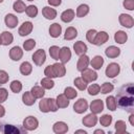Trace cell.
<instances>
[{
  "label": "cell",
  "mask_w": 134,
  "mask_h": 134,
  "mask_svg": "<svg viewBox=\"0 0 134 134\" xmlns=\"http://www.w3.org/2000/svg\"><path fill=\"white\" fill-rule=\"evenodd\" d=\"M23 55V50L19 46H14L9 50V58L13 61H19Z\"/></svg>",
  "instance_id": "18"
},
{
  "label": "cell",
  "mask_w": 134,
  "mask_h": 134,
  "mask_svg": "<svg viewBox=\"0 0 134 134\" xmlns=\"http://www.w3.org/2000/svg\"><path fill=\"white\" fill-rule=\"evenodd\" d=\"M75 133H84V134H86V131H84V130H77V131H75Z\"/></svg>",
  "instance_id": "57"
},
{
  "label": "cell",
  "mask_w": 134,
  "mask_h": 134,
  "mask_svg": "<svg viewBox=\"0 0 134 134\" xmlns=\"http://www.w3.org/2000/svg\"><path fill=\"white\" fill-rule=\"evenodd\" d=\"M36 99H37V98L31 94L30 91H26V92H24L23 95H22V102H23V104L26 105V106H32V105L36 103Z\"/></svg>",
  "instance_id": "23"
},
{
  "label": "cell",
  "mask_w": 134,
  "mask_h": 134,
  "mask_svg": "<svg viewBox=\"0 0 134 134\" xmlns=\"http://www.w3.org/2000/svg\"><path fill=\"white\" fill-rule=\"evenodd\" d=\"M89 62H90V60H89V57L88 55H86V54L80 55V58L77 60V63H76L77 70L79 71H83L84 69H86L88 67V65H89Z\"/></svg>",
  "instance_id": "13"
},
{
  "label": "cell",
  "mask_w": 134,
  "mask_h": 134,
  "mask_svg": "<svg viewBox=\"0 0 134 134\" xmlns=\"http://www.w3.org/2000/svg\"><path fill=\"white\" fill-rule=\"evenodd\" d=\"M105 54L108 58H110V59H114V58H117L120 54V49L118 47H116V46L111 45V46H109V47L106 48Z\"/></svg>",
  "instance_id": "20"
},
{
  "label": "cell",
  "mask_w": 134,
  "mask_h": 134,
  "mask_svg": "<svg viewBox=\"0 0 134 134\" xmlns=\"http://www.w3.org/2000/svg\"><path fill=\"white\" fill-rule=\"evenodd\" d=\"M88 93L90 95H96L99 93V85L97 84H92L88 87Z\"/></svg>",
  "instance_id": "46"
},
{
  "label": "cell",
  "mask_w": 134,
  "mask_h": 134,
  "mask_svg": "<svg viewBox=\"0 0 134 134\" xmlns=\"http://www.w3.org/2000/svg\"><path fill=\"white\" fill-rule=\"evenodd\" d=\"M73 49H74V52L75 54L77 55H82V54H85L86 51H87V45L83 42V41H77L73 44Z\"/></svg>",
  "instance_id": "17"
},
{
  "label": "cell",
  "mask_w": 134,
  "mask_h": 134,
  "mask_svg": "<svg viewBox=\"0 0 134 134\" xmlns=\"http://www.w3.org/2000/svg\"><path fill=\"white\" fill-rule=\"evenodd\" d=\"M8 79H9V75L7 74V72L4 70H0V85L6 84L8 82Z\"/></svg>",
  "instance_id": "50"
},
{
  "label": "cell",
  "mask_w": 134,
  "mask_h": 134,
  "mask_svg": "<svg viewBox=\"0 0 134 134\" xmlns=\"http://www.w3.org/2000/svg\"><path fill=\"white\" fill-rule=\"evenodd\" d=\"M0 44H1V40H0Z\"/></svg>",
  "instance_id": "60"
},
{
  "label": "cell",
  "mask_w": 134,
  "mask_h": 134,
  "mask_svg": "<svg viewBox=\"0 0 134 134\" xmlns=\"http://www.w3.org/2000/svg\"><path fill=\"white\" fill-rule=\"evenodd\" d=\"M90 110L94 114H98L104 110V103L102 99H95L92 100L90 104Z\"/></svg>",
  "instance_id": "14"
},
{
  "label": "cell",
  "mask_w": 134,
  "mask_h": 134,
  "mask_svg": "<svg viewBox=\"0 0 134 134\" xmlns=\"http://www.w3.org/2000/svg\"><path fill=\"white\" fill-rule=\"evenodd\" d=\"M115 131L117 134L127 133V125L124 120H117L115 122Z\"/></svg>",
  "instance_id": "33"
},
{
  "label": "cell",
  "mask_w": 134,
  "mask_h": 134,
  "mask_svg": "<svg viewBox=\"0 0 134 134\" xmlns=\"http://www.w3.org/2000/svg\"><path fill=\"white\" fill-rule=\"evenodd\" d=\"M75 17V13L73 9H66L62 13L61 15V20L65 23H68V22H71Z\"/></svg>",
  "instance_id": "24"
},
{
  "label": "cell",
  "mask_w": 134,
  "mask_h": 134,
  "mask_svg": "<svg viewBox=\"0 0 134 134\" xmlns=\"http://www.w3.org/2000/svg\"><path fill=\"white\" fill-rule=\"evenodd\" d=\"M76 36H77V30H76L73 26H69V27H67L66 30H65L64 39L67 40V41H70V40L75 39Z\"/></svg>",
  "instance_id": "26"
},
{
  "label": "cell",
  "mask_w": 134,
  "mask_h": 134,
  "mask_svg": "<svg viewBox=\"0 0 134 134\" xmlns=\"http://www.w3.org/2000/svg\"><path fill=\"white\" fill-rule=\"evenodd\" d=\"M9 87H10V90H12L14 93H19V92L22 90V84H21L20 81H16V80L13 81V82L10 83Z\"/></svg>",
  "instance_id": "41"
},
{
  "label": "cell",
  "mask_w": 134,
  "mask_h": 134,
  "mask_svg": "<svg viewBox=\"0 0 134 134\" xmlns=\"http://www.w3.org/2000/svg\"><path fill=\"white\" fill-rule=\"evenodd\" d=\"M74 85H75V87L79 89V90H81V91H83V90H85V89H87V82H85L83 79H82V76H80V77H75L74 79Z\"/></svg>",
  "instance_id": "34"
},
{
  "label": "cell",
  "mask_w": 134,
  "mask_h": 134,
  "mask_svg": "<svg viewBox=\"0 0 134 134\" xmlns=\"http://www.w3.org/2000/svg\"><path fill=\"white\" fill-rule=\"evenodd\" d=\"M122 5L125 8H127L129 10H133L134 9V0H124Z\"/></svg>",
  "instance_id": "52"
},
{
  "label": "cell",
  "mask_w": 134,
  "mask_h": 134,
  "mask_svg": "<svg viewBox=\"0 0 134 134\" xmlns=\"http://www.w3.org/2000/svg\"><path fill=\"white\" fill-rule=\"evenodd\" d=\"M48 105H49V110L51 112H55L59 109V107L57 105V100L54 98H51V97L48 98Z\"/></svg>",
  "instance_id": "49"
},
{
  "label": "cell",
  "mask_w": 134,
  "mask_h": 134,
  "mask_svg": "<svg viewBox=\"0 0 134 134\" xmlns=\"http://www.w3.org/2000/svg\"><path fill=\"white\" fill-rule=\"evenodd\" d=\"M130 124L132 126H134V114L133 113H131V115H130Z\"/></svg>",
  "instance_id": "55"
},
{
  "label": "cell",
  "mask_w": 134,
  "mask_h": 134,
  "mask_svg": "<svg viewBox=\"0 0 134 134\" xmlns=\"http://www.w3.org/2000/svg\"><path fill=\"white\" fill-rule=\"evenodd\" d=\"M62 34V26L59 23H53L49 27V35L52 38H58Z\"/></svg>",
  "instance_id": "25"
},
{
  "label": "cell",
  "mask_w": 134,
  "mask_h": 134,
  "mask_svg": "<svg viewBox=\"0 0 134 134\" xmlns=\"http://www.w3.org/2000/svg\"><path fill=\"white\" fill-rule=\"evenodd\" d=\"M48 3L52 6H59L61 3H62V0H47Z\"/></svg>",
  "instance_id": "53"
},
{
  "label": "cell",
  "mask_w": 134,
  "mask_h": 134,
  "mask_svg": "<svg viewBox=\"0 0 134 134\" xmlns=\"http://www.w3.org/2000/svg\"><path fill=\"white\" fill-rule=\"evenodd\" d=\"M119 72H120V66H119L117 63H110V64L107 66L106 71H105L106 76L111 77V79H113V77H115L116 75H118Z\"/></svg>",
  "instance_id": "4"
},
{
  "label": "cell",
  "mask_w": 134,
  "mask_h": 134,
  "mask_svg": "<svg viewBox=\"0 0 134 134\" xmlns=\"http://www.w3.org/2000/svg\"><path fill=\"white\" fill-rule=\"evenodd\" d=\"M35 46H36V41H35L34 39H28V40H26V41L23 43V48H24V50H26V51H29V50L34 49Z\"/></svg>",
  "instance_id": "45"
},
{
  "label": "cell",
  "mask_w": 134,
  "mask_h": 134,
  "mask_svg": "<svg viewBox=\"0 0 134 134\" xmlns=\"http://www.w3.org/2000/svg\"><path fill=\"white\" fill-rule=\"evenodd\" d=\"M39 126V121L35 116H27L25 117V119L23 120V127L27 130V131H34L38 128Z\"/></svg>",
  "instance_id": "3"
},
{
  "label": "cell",
  "mask_w": 134,
  "mask_h": 134,
  "mask_svg": "<svg viewBox=\"0 0 134 134\" xmlns=\"http://www.w3.org/2000/svg\"><path fill=\"white\" fill-rule=\"evenodd\" d=\"M99 122L104 127H109L111 125V122H112V116L109 115V114H104L103 116H100Z\"/></svg>",
  "instance_id": "43"
},
{
  "label": "cell",
  "mask_w": 134,
  "mask_h": 134,
  "mask_svg": "<svg viewBox=\"0 0 134 134\" xmlns=\"http://www.w3.org/2000/svg\"><path fill=\"white\" fill-rule=\"evenodd\" d=\"M88 109V103L85 98H80L79 100H76L73 105V110L74 112L79 113V114H82L84 113L86 110Z\"/></svg>",
  "instance_id": "8"
},
{
  "label": "cell",
  "mask_w": 134,
  "mask_h": 134,
  "mask_svg": "<svg viewBox=\"0 0 134 134\" xmlns=\"http://www.w3.org/2000/svg\"><path fill=\"white\" fill-rule=\"evenodd\" d=\"M49 54H50V57L53 59V60H59V54H60V48L58 47V46H55V45H53V46H50V48H49Z\"/></svg>",
  "instance_id": "44"
},
{
  "label": "cell",
  "mask_w": 134,
  "mask_h": 134,
  "mask_svg": "<svg viewBox=\"0 0 134 134\" xmlns=\"http://www.w3.org/2000/svg\"><path fill=\"white\" fill-rule=\"evenodd\" d=\"M57 105L59 108H67L69 105V99L65 96V94H59L57 97Z\"/></svg>",
  "instance_id": "30"
},
{
  "label": "cell",
  "mask_w": 134,
  "mask_h": 134,
  "mask_svg": "<svg viewBox=\"0 0 134 134\" xmlns=\"http://www.w3.org/2000/svg\"><path fill=\"white\" fill-rule=\"evenodd\" d=\"M32 71V66L29 62H23L20 65V72L23 75H29Z\"/></svg>",
  "instance_id": "31"
},
{
  "label": "cell",
  "mask_w": 134,
  "mask_h": 134,
  "mask_svg": "<svg viewBox=\"0 0 134 134\" xmlns=\"http://www.w3.org/2000/svg\"><path fill=\"white\" fill-rule=\"evenodd\" d=\"M94 133H95V134H96V133H100V134H104L105 132H104L103 130H95V131H94Z\"/></svg>",
  "instance_id": "56"
},
{
  "label": "cell",
  "mask_w": 134,
  "mask_h": 134,
  "mask_svg": "<svg viewBox=\"0 0 134 134\" xmlns=\"http://www.w3.org/2000/svg\"><path fill=\"white\" fill-rule=\"evenodd\" d=\"M42 15L47 19V20H53L57 17V10L52 7L45 6L42 9Z\"/></svg>",
  "instance_id": "21"
},
{
  "label": "cell",
  "mask_w": 134,
  "mask_h": 134,
  "mask_svg": "<svg viewBox=\"0 0 134 134\" xmlns=\"http://www.w3.org/2000/svg\"><path fill=\"white\" fill-rule=\"evenodd\" d=\"M30 92L36 98H42L45 94V89L42 86H34L31 88Z\"/></svg>",
  "instance_id": "29"
},
{
  "label": "cell",
  "mask_w": 134,
  "mask_h": 134,
  "mask_svg": "<svg viewBox=\"0 0 134 134\" xmlns=\"http://www.w3.org/2000/svg\"><path fill=\"white\" fill-rule=\"evenodd\" d=\"M88 13H89V6L87 4H81L76 8V17L79 18L85 17L86 15H88Z\"/></svg>",
  "instance_id": "32"
},
{
  "label": "cell",
  "mask_w": 134,
  "mask_h": 134,
  "mask_svg": "<svg viewBox=\"0 0 134 134\" xmlns=\"http://www.w3.org/2000/svg\"><path fill=\"white\" fill-rule=\"evenodd\" d=\"M13 8H14V10L17 12V13H23V12H25L26 5H25V3H24L23 1L17 0V1L13 4Z\"/></svg>",
  "instance_id": "37"
},
{
  "label": "cell",
  "mask_w": 134,
  "mask_h": 134,
  "mask_svg": "<svg viewBox=\"0 0 134 134\" xmlns=\"http://www.w3.org/2000/svg\"><path fill=\"white\" fill-rule=\"evenodd\" d=\"M106 105H107V108L109 109V110H111V111H115L116 110V107H117V105H116V102H115V97L114 96H108L107 98H106Z\"/></svg>",
  "instance_id": "38"
},
{
  "label": "cell",
  "mask_w": 134,
  "mask_h": 134,
  "mask_svg": "<svg viewBox=\"0 0 134 134\" xmlns=\"http://www.w3.org/2000/svg\"><path fill=\"white\" fill-rule=\"evenodd\" d=\"M25 13H26V15H27L28 17L35 18V17H37V15H38V8H37L36 5H28V6H26V8H25Z\"/></svg>",
  "instance_id": "40"
},
{
  "label": "cell",
  "mask_w": 134,
  "mask_h": 134,
  "mask_svg": "<svg viewBox=\"0 0 134 134\" xmlns=\"http://www.w3.org/2000/svg\"><path fill=\"white\" fill-rule=\"evenodd\" d=\"M71 59V51L69 49V47L64 46L62 48H60V54H59V60L61 61V63L65 64L67 63L69 60Z\"/></svg>",
  "instance_id": "10"
},
{
  "label": "cell",
  "mask_w": 134,
  "mask_h": 134,
  "mask_svg": "<svg viewBox=\"0 0 134 134\" xmlns=\"http://www.w3.org/2000/svg\"><path fill=\"white\" fill-rule=\"evenodd\" d=\"M64 94H65V96H66L68 99H73V98L76 97L77 92H76V90H75L74 88H72V87H66L65 90H64Z\"/></svg>",
  "instance_id": "36"
},
{
  "label": "cell",
  "mask_w": 134,
  "mask_h": 134,
  "mask_svg": "<svg viewBox=\"0 0 134 134\" xmlns=\"http://www.w3.org/2000/svg\"><path fill=\"white\" fill-rule=\"evenodd\" d=\"M0 132L4 134H26L27 130L24 127H18L8 124H0Z\"/></svg>",
  "instance_id": "2"
},
{
  "label": "cell",
  "mask_w": 134,
  "mask_h": 134,
  "mask_svg": "<svg viewBox=\"0 0 134 134\" xmlns=\"http://www.w3.org/2000/svg\"><path fill=\"white\" fill-rule=\"evenodd\" d=\"M0 40H1V44L2 45L7 46V45H9V44L13 43V40H14L13 34L9 32V31H3L0 35Z\"/></svg>",
  "instance_id": "22"
},
{
  "label": "cell",
  "mask_w": 134,
  "mask_h": 134,
  "mask_svg": "<svg viewBox=\"0 0 134 134\" xmlns=\"http://www.w3.org/2000/svg\"><path fill=\"white\" fill-rule=\"evenodd\" d=\"M7 96H8L7 90L5 88H0V104L4 103L7 99Z\"/></svg>",
  "instance_id": "51"
},
{
  "label": "cell",
  "mask_w": 134,
  "mask_h": 134,
  "mask_svg": "<svg viewBox=\"0 0 134 134\" xmlns=\"http://www.w3.org/2000/svg\"><path fill=\"white\" fill-rule=\"evenodd\" d=\"M82 122L84 126L88 127V128H91V127H94L97 122V116L96 114L94 113H90V114H87L83 119H82Z\"/></svg>",
  "instance_id": "9"
},
{
  "label": "cell",
  "mask_w": 134,
  "mask_h": 134,
  "mask_svg": "<svg viewBox=\"0 0 134 134\" xmlns=\"http://www.w3.org/2000/svg\"><path fill=\"white\" fill-rule=\"evenodd\" d=\"M118 20H119L120 25L124 26V27L132 28L133 25H134V19H133V17L130 16V15H127V14H120Z\"/></svg>",
  "instance_id": "6"
},
{
  "label": "cell",
  "mask_w": 134,
  "mask_h": 134,
  "mask_svg": "<svg viewBox=\"0 0 134 134\" xmlns=\"http://www.w3.org/2000/svg\"><path fill=\"white\" fill-rule=\"evenodd\" d=\"M52 69L57 77H62L66 74V68L63 63H54L52 65Z\"/></svg>",
  "instance_id": "19"
},
{
  "label": "cell",
  "mask_w": 134,
  "mask_h": 134,
  "mask_svg": "<svg viewBox=\"0 0 134 134\" xmlns=\"http://www.w3.org/2000/svg\"><path fill=\"white\" fill-rule=\"evenodd\" d=\"M32 61L37 66H42L46 61V53L43 49H38L32 54Z\"/></svg>",
  "instance_id": "5"
},
{
  "label": "cell",
  "mask_w": 134,
  "mask_h": 134,
  "mask_svg": "<svg viewBox=\"0 0 134 134\" xmlns=\"http://www.w3.org/2000/svg\"><path fill=\"white\" fill-rule=\"evenodd\" d=\"M115 102L118 107L121 109L133 113L134 108V85L132 83H128L122 85L115 96Z\"/></svg>",
  "instance_id": "1"
},
{
  "label": "cell",
  "mask_w": 134,
  "mask_h": 134,
  "mask_svg": "<svg viewBox=\"0 0 134 134\" xmlns=\"http://www.w3.org/2000/svg\"><path fill=\"white\" fill-rule=\"evenodd\" d=\"M81 72H82V79H83L85 82H87V83L94 82V81H96V79H97V73H96L94 70H92V69L86 68V69H84V70L81 71Z\"/></svg>",
  "instance_id": "7"
},
{
  "label": "cell",
  "mask_w": 134,
  "mask_h": 134,
  "mask_svg": "<svg viewBox=\"0 0 134 134\" xmlns=\"http://www.w3.org/2000/svg\"><path fill=\"white\" fill-rule=\"evenodd\" d=\"M113 88H114V86H113L111 83L106 82V83H104L102 86H99V91H100L103 94H107V93L111 92V91L113 90Z\"/></svg>",
  "instance_id": "42"
},
{
  "label": "cell",
  "mask_w": 134,
  "mask_h": 134,
  "mask_svg": "<svg viewBox=\"0 0 134 134\" xmlns=\"http://www.w3.org/2000/svg\"><path fill=\"white\" fill-rule=\"evenodd\" d=\"M27 1H32V0H27Z\"/></svg>",
  "instance_id": "59"
},
{
  "label": "cell",
  "mask_w": 134,
  "mask_h": 134,
  "mask_svg": "<svg viewBox=\"0 0 134 134\" xmlns=\"http://www.w3.org/2000/svg\"><path fill=\"white\" fill-rule=\"evenodd\" d=\"M4 114H5V109H4V107H3V106H1V105H0V117H3V116H4Z\"/></svg>",
  "instance_id": "54"
},
{
  "label": "cell",
  "mask_w": 134,
  "mask_h": 134,
  "mask_svg": "<svg viewBox=\"0 0 134 134\" xmlns=\"http://www.w3.org/2000/svg\"><path fill=\"white\" fill-rule=\"evenodd\" d=\"M52 130L57 134H64V133H66L68 131V126L64 121H57L52 126Z\"/></svg>",
  "instance_id": "16"
},
{
  "label": "cell",
  "mask_w": 134,
  "mask_h": 134,
  "mask_svg": "<svg viewBox=\"0 0 134 134\" xmlns=\"http://www.w3.org/2000/svg\"><path fill=\"white\" fill-rule=\"evenodd\" d=\"M41 86L44 88V89H52L53 86H54V82L52 81V79L50 77H44L41 80Z\"/></svg>",
  "instance_id": "35"
},
{
  "label": "cell",
  "mask_w": 134,
  "mask_h": 134,
  "mask_svg": "<svg viewBox=\"0 0 134 134\" xmlns=\"http://www.w3.org/2000/svg\"><path fill=\"white\" fill-rule=\"evenodd\" d=\"M44 74L47 76V77H50V79H53V77H57L54 72H53V69H52V65H48L45 70H44Z\"/></svg>",
  "instance_id": "48"
},
{
  "label": "cell",
  "mask_w": 134,
  "mask_h": 134,
  "mask_svg": "<svg viewBox=\"0 0 134 134\" xmlns=\"http://www.w3.org/2000/svg\"><path fill=\"white\" fill-rule=\"evenodd\" d=\"M3 2V0H0V3H2Z\"/></svg>",
  "instance_id": "58"
},
{
  "label": "cell",
  "mask_w": 134,
  "mask_h": 134,
  "mask_svg": "<svg viewBox=\"0 0 134 134\" xmlns=\"http://www.w3.org/2000/svg\"><path fill=\"white\" fill-rule=\"evenodd\" d=\"M4 22H5V25L9 28H15L17 25H18V18L14 15V14H7L4 18Z\"/></svg>",
  "instance_id": "15"
},
{
  "label": "cell",
  "mask_w": 134,
  "mask_h": 134,
  "mask_svg": "<svg viewBox=\"0 0 134 134\" xmlns=\"http://www.w3.org/2000/svg\"><path fill=\"white\" fill-rule=\"evenodd\" d=\"M39 109L41 112H44V113H47V112H50L49 110V105H48V98H41L40 103H39Z\"/></svg>",
  "instance_id": "39"
},
{
  "label": "cell",
  "mask_w": 134,
  "mask_h": 134,
  "mask_svg": "<svg viewBox=\"0 0 134 134\" xmlns=\"http://www.w3.org/2000/svg\"><path fill=\"white\" fill-rule=\"evenodd\" d=\"M32 30V23L29 22V21H25L22 23V25L19 27V30H18V34L21 36V37H25L27 35H29Z\"/></svg>",
  "instance_id": "11"
},
{
  "label": "cell",
  "mask_w": 134,
  "mask_h": 134,
  "mask_svg": "<svg viewBox=\"0 0 134 134\" xmlns=\"http://www.w3.org/2000/svg\"><path fill=\"white\" fill-rule=\"evenodd\" d=\"M89 63L91 64V67L92 68H94V69L97 70V69H100L102 68V66L104 64V59L100 55H95Z\"/></svg>",
  "instance_id": "28"
},
{
  "label": "cell",
  "mask_w": 134,
  "mask_h": 134,
  "mask_svg": "<svg viewBox=\"0 0 134 134\" xmlns=\"http://www.w3.org/2000/svg\"><path fill=\"white\" fill-rule=\"evenodd\" d=\"M96 30L95 29H89L86 34V39L88 40V42H90L91 44H93L94 42V39H95V36H96Z\"/></svg>",
  "instance_id": "47"
},
{
  "label": "cell",
  "mask_w": 134,
  "mask_h": 134,
  "mask_svg": "<svg viewBox=\"0 0 134 134\" xmlns=\"http://www.w3.org/2000/svg\"><path fill=\"white\" fill-rule=\"evenodd\" d=\"M114 40H115V42L118 43V44H124V43L127 42L128 36H127V34H126L125 31H122V30H117V31L115 32V35H114Z\"/></svg>",
  "instance_id": "27"
},
{
  "label": "cell",
  "mask_w": 134,
  "mask_h": 134,
  "mask_svg": "<svg viewBox=\"0 0 134 134\" xmlns=\"http://www.w3.org/2000/svg\"><path fill=\"white\" fill-rule=\"evenodd\" d=\"M108 40H109V35L106 31H99V32H96L93 44L96 46H100V45L105 44Z\"/></svg>",
  "instance_id": "12"
}]
</instances>
